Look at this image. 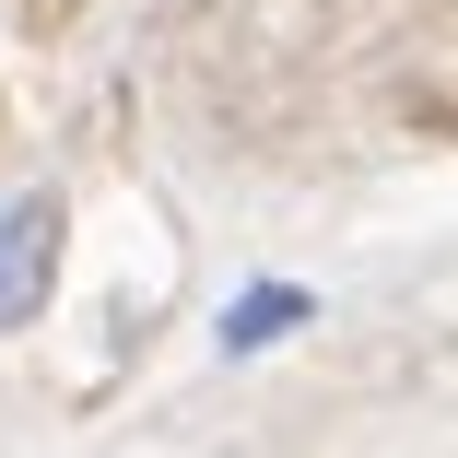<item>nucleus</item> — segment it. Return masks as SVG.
<instances>
[{"label": "nucleus", "instance_id": "1", "mask_svg": "<svg viewBox=\"0 0 458 458\" xmlns=\"http://www.w3.org/2000/svg\"><path fill=\"white\" fill-rule=\"evenodd\" d=\"M59 247H71V200H59V189L0 200V329H36V318H47Z\"/></svg>", "mask_w": 458, "mask_h": 458}, {"label": "nucleus", "instance_id": "2", "mask_svg": "<svg viewBox=\"0 0 458 458\" xmlns=\"http://www.w3.org/2000/svg\"><path fill=\"white\" fill-rule=\"evenodd\" d=\"M306 318H318V294H306V283H247V294L224 306V329H212V352H224V364H247V352H283Z\"/></svg>", "mask_w": 458, "mask_h": 458}]
</instances>
